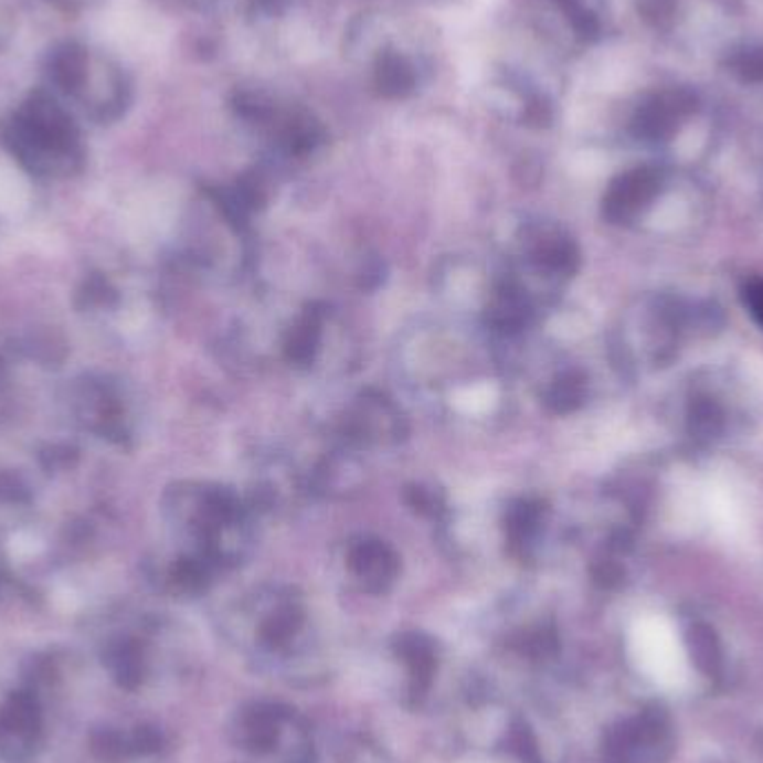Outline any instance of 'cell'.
I'll list each match as a JSON object with an SVG mask.
<instances>
[{"mask_svg": "<svg viewBox=\"0 0 763 763\" xmlns=\"http://www.w3.org/2000/svg\"><path fill=\"white\" fill-rule=\"evenodd\" d=\"M679 113L670 105L666 92L645 98L632 119V130L645 141H668L679 130Z\"/></svg>", "mask_w": 763, "mask_h": 763, "instance_id": "3", "label": "cell"}, {"mask_svg": "<svg viewBox=\"0 0 763 763\" xmlns=\"http://www.w3.org/2000/svg\"><path fill=\"white\" fill-rule=\"evenodd\" d=\"M41 736V706L32 692H14L0 706V756L19 763L34 754Z\"/></svg>", "mask_w": 763, "mask_h": 763, "instance_id": "1", "label": "cell"}, {"mask_svg": "<svg viewBox=\"0 0 763 763\" xmlns=\"http://www.w3.org/2000/svg\"><path fill=\"white\" fill-rule=\"evenodd\" d=\"M557 3L583 41H596L601 36V21L590 8H585L583 0H557Z\"/></svg>", "mask_w": 763, "mask_h": 763, "instance_id": "7", "label": "cell"}, {"mask_svg": "<svg viewBox=\"0 0 763 763\" xmlns=\"http://www.w3.org/2000/svg\"><path fill=\"white\" fill-rule=\"evenodd\" d=\"M675 10V0H643L640 3V12L647 21L651 23H661L666 21Z\"/></svg>", "mask_w": 763, "mask_h": 763, "instance_id": "12", "label": "cell"}, {"mask_svg": "<svg viewBox=\"0 0 763 763\" xmlns=\"http://www.w3.org/2000/svg\"><path fill=\"white\" fill-rule=\"evenodd\" d=\"M89 743H92V752L103 756V759H113V756H119L124 752V741L115 732H105V730L94 732Z\"/></svg>", "mask_w": 763, "mask_h": 763, "instance_id": "11", "label": "cell"}, {"mask_svg": "<svg viewBox=\"0 0 763 763\" xmlns=\"http://www.w3.org/2000/svg\"><path fill=\"white\" fill-rule=\"evenodd\" d=\"M375 87L386 98L409 96L415 87L413 65L393 50L382 52L375 63Z\"/></svg>", "mask_w": 763, "mask_h": 763, "instance_id": "4", "label": "cell"}, {"mask_svg": "<svg viewBox=\"0 0 763 763\" xmlns=\"http://www.w3.org/2000/svg\"><path fill=\"white\" fill-rule=\"evenodd\" d=\"M741 299L752 319L763 329V279H750L741 288Z\"/></svg>", "mask_w": 763, "mask_h": 763, "instance_id": "10", "label": "cell"}, {"mask_svg": "<svg viewBox=\"0 0 763 763\" xmlns=\"http://www.w3.org/2000/svg\"><path fill=\"white\" fill-rule=\"evenodd\" d=\"M723 428V413L710 398H697L690 409V431L699 441H712Z\"/></svg>", "mask_w": 763, "mask_h": 763, "instance_id": "6", "label": "cell"}, {"mask_svg": "<svg viewBox=\"0 0 763 763\" xmlns=\"http://www.w3.org/2000/svg\"><path fill=\"white\" fill-rule=\"evenodd\" d=\"M736 76L745 83H763V45H750L732 56Z\"/></svg>", "mask_w": 763, "mask_h": 763, "instance_id": "8", "label": "cell"}, {"mask_svg": "<svg viewBox=\"0 0 763 763\" xmlns=\"http://www.w3.org/2000/svg\"><path fill=\"white\" fill-rule=\"evenodd\" d=\"M686 638H688L690 659L695 661V666L703 675L717 677L721 670V645H719L717 632L706 623H695L688 629Z\"/></svg>", "mask_w": 763, "mask_h": 763, "instance_id": "5", "label": "cell"}, {"mask_svg": "<svg viewBox=\"0 0 763 763\" xmlns=\"http://www.w3.org/2000/svg\"><path fill=\"white\" fill-rule=\"evenodd\" d=\"M527 119L529 121H536V124H542V121H550L552 119V107L548 100H542V98H533L529 105H527Z\"/></svg>", "mask_w": 763, "mask_h": 763, "instance_id": "13", "label": "cell"}, {"mask_svg": "<svg viewBox=\"0 0 763 763\" xmlns=\"http://www.w3.org/2000/svg\"><path fill=\"white\" fill-rule=\"evenodd\" d=\"M253 3L262 12H279L282 6H284V0H253Z\"/></svg>", "mask_w": 763, "mask_h": 763, "instance_id": "14", "label": "cell"}, {"mask_svg": "<svg viewBox=\"0 0 763 763\" xmlns=\"http://www.w3.org/2000/svg\"><path fill=\"white\" fill-rule=\"evenodd\" d=\"M664 188V172L643 166L621 174L607 194V212L616 222H629L640 214Z\"/></svg>", "mask_w": 763, "mask_h": 763, "instance_id": "2", "label": "cell"}, {"mask_svg": "<svg viewBox=\"0 0 763 763\" xmlns=\"http://www.w3.org/2000/svg\"><path fill=\"white\" fill-rule=\"evenodd\" d=\"M25 197L21 177L6 163H0V208H17Z\"/></svg>", "mask_w": 763, "mask_h": 763, "instance_id": "9", "label": "cell"}]
</instances>
